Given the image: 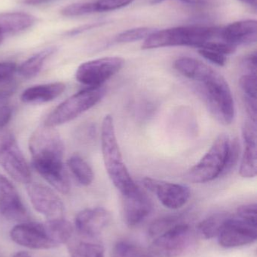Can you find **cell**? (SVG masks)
<instances>
[{"label": "cell", "instance_id": "33", "mask_svg": "<svg viewBox=\"0 0 257 257\" xmlns=\"http://www.w3.org/2000/svg\"><path fill=\"white\" fill-rule=\"evenodd\" d=\"M199 48H205V49L211 50V51H216L220 53L223 55H230L234 54L236 51L237 47L235 45H231L226 42H214L210 41L204 44L202 46Z\"/></svg>", "mask_w": 257, "mask_h": 257}, {"label": "cell", "instance_id": "25", "mask_svg": "<svg viewBox=\"0 0 257 257\" xmlns=\"http://www.w3.org/2000/svg\"><path fill=\"white\" fill-rule=\"evenodd\" d=\"M67 166L76 181L81 185L89 186L93 182L95 175L92 167L79 156H71L68 159Z\"/></svg>", "mask_w": 257, "mask_h": 257}, {"label": "cell", "instance_id": "13", "mask_svg": "<svg viewBox=\"0 0 257 257\" xmlns=\"http://www.w3.org/2000/svg\"><path fill=\"white\" fill-rule=\"evenodd\" d=\"M12 241L19 245L35 250L54 248L47 233L44 223H24L12 228L10 232Z\"/></svg>", "mask_w": 257, "mask_h": 257}, {"label": "cell", "instance_id": "37", "mask_svg": "<svg viewBox=\"0 0 257 257\" xmlns=\"http://www.w3.org/2000/svg\"><path fill=\"white\" fill-rule=\"evenodd\" d=\"M17 71V66L12 62L0 63V84L11 80Z\"/></svg>", "mask_w": 257, "mask_h": 257}, {"label": "cell", "instance_id": "14", "mask_svg": "<svg viewBox=\"0 0 257 257\" xmlns=\"http://www.w3.org/2000/svg\"><path fill=\"white\" fill-rule=\"evenodd\" d=\"M122 196L124 221L127 226L130 227L137 226L152 211L150 199L139 186L134 191Z\"/></svg>", "mask_w": 257, "mask_h": 257}, {"label": "cell", "instance_id": "20", "mask_svg": "<svg viewBox=\"0 0 257 257\" xmlns=\"http://www.w3.org/2000/svg\"><path fill=\"white\" fill-rule=\"evenodd\" d=\"M36 22L33 15L23 12L0 13V44L6 35L15 34L31 27Z\"/></svg>", "mask_w": 257, "mask_h": 257}, {"label": "cell", "instance_id": "1", "mask_svg": "<svg viewBox=\"0 0 257 257\" xmlns=\"http://www.w3.org/2000/svg\"><path fill=\"white\" fill-rule=\"evenodd\" d=\"M101 150L106 171L113 185L122 196L134 191L138 187L131 178L125 163L116 137L113 116H105L101 126Z\"/></svg>", "mask_w": 257, "mask_h": 257}, {"label": "cell", "instance_id": "2", "mask_svg": "<svg viewBox=\"0 0 257 257\" xmlns=\"http://www.w3.org/2000/svg\"><path fill=\"white\" fill-rule=\"evenodd\" d=\"M196 82L198 91L202 95L211 114L220 123L231 124L235 118V102L224 77L212 69Z\"/></svg>", "mask_w": 257, "mask_h": 257}, {"label": "cell", "instance_id": "31", "mask_svg": "<svg viewBox=\"0 0 257 257\" xmlns=\"http://www.w3.org/2000/svg\"><path fill=\"white\" fill-rule=\"evenodd\" d=\"M239 87L243 97L256 99V75L245 74L239 80Z\"/></svg>", "mask_w": 257, "mask_h": 257}, {"label": "cell", "instance_id": "18", "mask_svg": "<svg viewBox=\"0 0 257 257\" xmlns=\"http://www.w3.org/2000/svg\"><path fill=\"white\" fill-rule=\"evenodd\" d=\"M223 42L238 46L251 45L256 42L257 22L255 20L237 21L220 30Z\"/></svg>", "mask_w": 257, "mask_h": 257}, {"label": "cell", "instance_id": "30", "mask_svg": "<svg viewBox=\"0 0 257 257\" xmlns=\"http://www.w3.org/2000/svg\"><path fill=\"white\" fill-rule=\"evenodd\" d=\"M98 12L95 3H77L69 5L61 10V15L66 17H76Z\"/></svg>", "mask_w": 257, "mask_h": 257}, {"label": "cell", "instance_id": "21", "mask_svg": "<svg viewBox=\"0 0 257 257\" xmlns=\"http://www.w3.org/2000/svg\"><path fill=\"white\" fill-rule=\"evenodd\" d=\"M35 170L54 189L63 194L70 191V181L63 164L48 165L33 167Z\"/></svg>", "mask_w": 257, "mask_h": 257}, {"label": "cell", "instance_id": "22", "mask_svg": "<svg viewBox=\"0 0 257 257\" xmlns=\"http://www.w3.org/2000/svg\"><path fill=\"white\" fill-rule=\"evenodd\" d=\"M57 51L55 47L46 48L27 59L18 67V72L22 78L30 79L34 78L42 70L44 63Z\"/></svg>", "mask_w": 257, "mask_h": 257}, {"label": "cell", "instance_id": "38", "mask_svg": "<svg viewBox=\"0 0 257 257\" xmlns=\"http://www.w3.org/2000/svg\"><path fill=\"white\" fill-rule=\"evenodd\" d=\"M256 53H252L249 55L246 56L242 60L243 69L247 72L246 74H253L256 75Z\"/></svg>", "mask_w": 257, "mask_h": 257}, {"label": "cell", "instance_id": "4", "mask_svg": "<svg viewBox=\"0 0 257 257\" xmlns=\"http://www.w3.org/2000/svg\"><path fill=\"white\" fill-rule=\"evenodd\" d=\"M229 141L227 135H220L200 161L187 172L186 178L193 184H205L223 176Z\"/></svg>", "mask_w": 257, "mask_h": 257}, {"label": "cell", "instance_id": "6", "mask_svg": "<svg viewBox=\"0 0 257 257\" xmlns=\"http://www.w3.org/2000/svg\"><path fill=\"white\" fill-rule=\"evenodd\" d=\"M29 149L33 166L63 164L64 145L55 127L43 124L32 133Z\"/></svg>", "mask_w": 257, "mask_h": 257}, {"label": "cell", "instance_id": "42", "mask_svg": "<svg viewBox=\"0 0 257 257\" xmlns=\"http://www.w3.org/2000/svg\"><path fill=\"white\" fill-rule=\"evenodd\" d=\"M104 24H105V23L99 22L85 24V25L81 26V27H78V28L69 30V32L66 33V35L70 36H76V35L81 34V33H84V32L88 31V30L101 27V26L104 25Z\"/></svg>", "mask_w": 257, "mask_h": 257}, {"label": "cell", "instance_id": "24", "mask_svg": "<svg viewBox=\"0 0 257 257\" xmlns=\"http://www.w3.org/2000/svg\"><path fill=\"white\" fill-rule=\"evenodd\" d=\"M232 216L227 213H217L207 217L198 225V232L202 238L211 239L218 236L224 225Z\"/></svg>", "mask_w": 257, "mask_h": 257}, {"label": "cell", "instance_id": "19", "mask_svg": "<svg viewBox=\"0 0 257 257\" xmlns=\"http://www.w3.org/2000/svg\"><path fill=\"white\" fill-rule=\"evenodd\" d=\"M66 85L61 82L50 83L33 86L24 90L21 99L27 104H41L51 102L62 94Z\"/></svg>", "mask_w": 257, "mask_h": 257}, {"label": "cell", "instance_id": "26", "mask_svg": "<svg viewBox=\"0 0 257 257\" xmlns=\"http://www.w3.org/2000/svg\"><path fill=\"white\" fill-rule=\"evenodd\" d=\"M71 257H104V248L101 244L90 241H75L68 247Z\"/></svg>", "mask_w": 257, "mask_h": 257}, {"label": "cell", "instance_id": "29", "mask_svg": "<svg viewBox=\"0 0 257 257\" xmlns=\"http://www.w3.org/2000/svg\"><path fill=\"white\" fill-rule=\"evenodd\" d=\"M153 30L149 27H137L125 30L116 37V42L119 43H130L137 42L141 39H146L149 35L153 33Z\"/></svg>", "mask_w": 257, "mask_h": 257}, {"label": "cell", "instance_id": "41", "mask_svg": "<svg viewBox=\"0 0 257 257\" xmlns=\"http://www.w3.org/2000/svg\"><path fill=\"white\" fill-rule=\"evenodd\" d=\"M10 81V80H9ZM9 82L0 87V102L10 97L16 90V84L15 82Z\"/></svg>", "mask_w": 257, "mask_h": 257}, {"label": "cell", "instance_id": "44", "mask_svg": "<svg viewBox=\"0 0 257 257\" xmlns=\"http://www.w3.org/2000/svg\"><path fill=\"white\" fill-rule=\"evenodd\" d=\"M240 1L242 2V3H246V4L249 5V6L256 8L257 0H240Z\"/></svg>", "mask_w": 257, "mask_h": 257}, {"label": "cell", "instance_id": "10", "mask_svg": "<svg viewBox=\"0 0 257 257\" xmlns=\"http://www.w3.org/2000/svg\"><path fill=\"white\" fill-rule=\"evenodd\" d=\"M27 191L33 208L48 220L63 218L64 205L54 190L39 183L30 182Z\"/></svg>", "mask_w": 257, "mask_h": 257}, {"label": "cell", "instance_id": "3", "mask_svg": "<svg viewBox=\"0 0 257 257\" xmlns=\"http://www.w3.org/2000/svg\"><path fill=\"white\" fill-rule=\"evenodd\" d=\"M221 29L214 27H179L155 31L142 45V49L172 46L200 48L206 42L220 36Z\"/></svg>", "mask_w": 257, "mask_h": 257}, {"label": "cell", "instance_id": "34", "mask_svg": "<svg viewBox=\"0 0 257 257\" xmlns=\"http://www.w3.org/2000/svg\"><path fill=\"white\" fill-rule=\"evenodd\" d=\"M256 204H247L238 208L237 217L250 224L256 226Z\"/></svg>", "mask_w": 257, "mask_h": 257}, {"label": "cell", "instance_id": "32", "mask_svg": "<svg viewBox=\"0 0 257 257\" xmlns=\"http://www.w3.org/2000/svg\"><path fill=\"white\" fill-rule=\"evenodd\" d=\"M240 144L238 139H234L229 141V151H228L227 159H226V166H225L223 175H227L229 172L235 168L239 160Z\"/></svg>", "mask_w": 257, "mask_h": 257}, {"label": "cell", "instance_id": "23", "mask_svg": "<svg viewBox=\"0 0 257 257\" xmlns=\"http://www.w3.org/2000/svg\"><path fill=\"white\" fill-rule=\"evenodd\" d=\"M44 225L50 239L55 244L56 247L66 244L72 238L73 233L72 225L63 217L48 220Z\"/></svg>", "mask_w": 257, "mask_h": 257}, {"label": "cell", "instance_id": "27", "mask_svg": "<svg viewBox=\"0 0 257 257\" xmlns=\"http://www.w3.org/2000/svg\"><path fill=\"white\" fill-rule=\"evenodd\" d=\"M151 254L140 246L130 241H121L113 247L111 257H152Z\"/></svg>", "mask_w": 257, "mask_h": 257}, {"label": "cell", "instance_id": "36", "mask_svg": "<svg viewBox=\"0 0 257 257\" xmlns=\"http://www.w3.org/2000/svg\"><path fill=\"white\" fill-rule=\"evenodd\" d=\"M199 53L202 57L211 62L214 64L219 66H224L226 65L227 59L226 56L211 50L205 48H199Z\"/></svg>", "mask_w": 257, "mask_h": 257}, {"label": "cell", "instance_id": "5", "mask_svg": "<svg viewBox=\"0 0 257 257\" xmlns=\"http://www.w3.org/2000/svg\"><path fill=\"white\" fill-rule=\"evenodd\" d=\"M105 93L103 86L87 87L75 93L56 107L48 114L44 124L56 127L74 120L101 102Z\"/></svg>", "mask_w": 257, "mask_h": 257}, {"label": "cell", "instance_id": "7", "mask_svg": "<svg viewBox=\"0 0 257 257\" xmlns=\"http://www.w3.org/2000/svg\"><path fill=\"white\" fill-rule=\"evenodd\" d=\"M0 166L18 182L27 184L31 181L30 167L16 139L6 130L0 131Z\"/></svg>", "mask_w": 257, "mask_h": 257}, {"label": "cell", "instance_id": "40", "mask_svg": "<svg viewBox=\"0 0 257 257\" xmlns=\"http://www.w3.org/2000/svg\"><path fill=\"white\" fill-rule=\"evenodd\" d=\"M12 110L7 105H0V128L5 127L12 118Z\"/></svg>", "mask_w": 257, "mask_h": 257}, {"label": "cell", "instance_id": "35", "mask_svg": "<svg viewBox=\"0 0 257 257\" xmlns=\"http://www.w3.org/2000/svg\"><path fill=\"white\" fill-rule=\"evenodd\" d=\"M134 0H98L96 3L98 12H110L125 7Z\"/></svg>", "mask_w": 257, "mask_h": 257}, {"label": "cell", "instance_id": "11", "mask_svg": "<svg viewBox=\"0 0 257 257\" xmlns=\"http://www.w3.org/2000/svg\"><path fill=\"white\" fill-rule=\"evenodd\" d=\"M144 187L156 195L165 208L177 210L184 207L190 198V190L187 186L167 182L152 178L142 180Z\"/></svg>", "mask_w": 257, "mask_h": 257}, {"label": "cell", "instance_id": "43", "mask_svg": "<svg viewBox=\"0 0 257 257\" xmlns=\"http://www.w3.org/2000/svg\"><path fill=\"white\" fill-rule=\"evenodd\" d=\"M52 1H54V0H24V3L27 5H40Z\"/></svg>", "mask_w": 257, "mask_h": 257}, {"label": "cell", "instance_id": "45", "mask_svg": "<svg viewBox=\"0 0 257 257\" xmlns=\"http://www.w3.org/2000/svg\"><path fill=\"white\" fill-rule=\"evenodd\" d=\"M13 257H32V256H30V255L28 253H27V252L21 251V252H18V253H15V254L14 255Z\"/></svg>", "mask_w": 257, "mask_h": 257}, {"label": "cell", "instance_id": "12", "mask_svg": "<svg viewBox=\"0 0 257 257\" xmlns=\"http://www.w3.org/2000/svg\"><path fill=\"white\" fill-rule=\"evenodd\" d=\"M219 244L226 248L241 247L256 241V226L250 224L238 217H231L219 234Z\"/></svg>", "mask_w": 257, "mask_h": 257}, {"label": "cell", "instance_id": "8", "mask_svg": "<svg viewBox=\"0 0 257 257\" xmlns=\"http://www.w3.org/2000/svg\"><path fill=\"white\" fill-rule=\"evenodd\" d=\"M193 241L190 225L179 223L156 236L151 244L150 253L159 257H180L187 252Z\"/></svg>", "mask_w": 257, "mask_h": 257}, {"label": "cell", "instance_id": "17", "mask_svg": "<svg viewBox=\"0 0 257 257\" xmlns=\"http://www.w3.org/2000/svg\"><path fill=\"white\" fill-rule=\"evenodd\" d=\"M241 132L244 150L240 164V175L244 178H255L257 174L256 123L250 120L245 122Z\"/></svg>", "mask_w": 257, "mask_h": 257}, {"label": "cell", "instance_id": "28", "mask_svg": "<svg viewBox=\"0 0 257 257\" xmlns=\"http://www.w3.org/2000/svg\"><path fill=\"white\" fill-rule=\"evenodd\" d=\"M183 216L184 215L182 214H174V215L166 216L155 220L149 227L148 231L149 235L151 237L158 236L173 226L179 223H184Z\"/></svg>", "mask_w": 257, "mask_h": 257}, {"label": "cell", "instance_id": "16", "mask_svg": "<svg viewBox=\"0 0 257 257\" xmlns=\"http://www.w3.org/2000/svg\"><path fill=\"white\" fill-rule=\"evenodd\" d=\"M110 220V213L105 208L98 207L80 211L75 217V225L81 235L94 238L103 232Z\"/></svg>", "mask_w": 257, "mask_h": 257}, {"label": "cell", "instance_id": "9", "mask_svg": "<svg viewBox=\"0 0 257 257\" xmlns=\"http://www.w3.org/2000/svg\"><path fill=\"white\" fill-rule=\"evenodd\" d=\"M123 59L107 57L84 62L75 72V78L88 87H102L103 84L114 76L123 67Z\"/></svg>", "mask_w": 257, "mask_h": 257}, {"label": "cell", "instance_id": "15", "mask_svg": "<svg viewBox=\"0 0 257 257\" xmlns=\"http://www.w3.org/2000/svg\"><path fill=\"white\" fill-rule=\"evenodd\" d=\"M0 213L9 220H24L27 212L18 190L12 183L0 174Z\"/></svg>", "mask_w": 257, "mask_h": 257}, {"label": "cell", "instance_id": "39", "mask_svg": "<svg viewBox=\"0 0 257 257\" xmlns=\"http://www.w3.org/2000/svg\"><path fill=\"white\" fill-rule=\"evenodd\" d=\"M164 0H153L152 3L156 4V3H161ZM186 4L192 5V6H215L221 3L222 0H180Z\"/></svg>", "mask_w": 257, "mask_h": 257}]
</instances>
